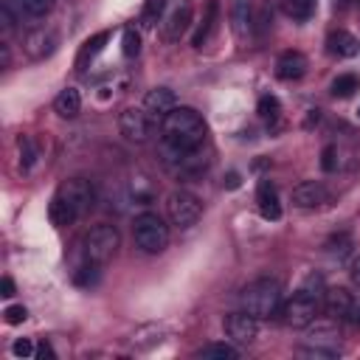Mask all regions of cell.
Segmentation results:
<instances>
[{"instance_id":"1","label":"cell","mask_w":360,"mask_h":360,"mask_svg":"<svg viewBox=\"0 0 360 360\" xmlns=\"http://www.w3.org/2000/svg\"><path fill=\"white\" fill-rule=\"evenodd\" d=\"M93 202H96V186L87 177H70L56 188L48 205V217L53 225L65 228L73 225L79 217H84L93 208Z\"/></svg>"},{"instance_id":"2","label":"cell","mask_w":360,"mask_h":360,"mask_svg":"<svg viewBox=\"0 0 360 360\" xmlns=\"http://www.w3.org/2000/svg\"><path fill=\"white\" fill-rule=\"evenodd\" d=\"M163 143L174 149H200L205 141V121L194 107H174L160 118Z\"/></svg>"},{"instance_id":"3","label":"cell","mask_w":360,"mask_h":360,"mask_svg":"<svg viewBox=\"0 0 360 360\" xmlns=\"http://www.w3.org/2000/svg\"><path fill=\"white\" fill-rule=\"evenodd\" d=\"M281 307V284L278 278H256L242 290V309L253 318H270Z\"/></svg>"},{"instance_id":"4","label":"cell","mask_w":360,"mask_h":360,"mask_svg":"<svg viewBox=\"0 0 360 360\" xmlns=\"http://www.w3.org/2000/svg\"><path fill=\"white\" fill-rule=\"evenodd\" d=\"M132 236L143 253H163L169 248V225L155 211H143L135 217Z\"/></svg>"},{"instance_id":"5","label":"cell","mask_w":360,"mask_h":360,"mask_svg":"<svg viewBox=\"0 0 360 360\" xmlns=\"http://www.w3.org/2000/svg\"><path fill=\"white\" fill-rule=\"evenodd\" d=\"M118 245H121V233L115 225H96L87 231L84 242H82V253H84V262H96V264H104L110 262L115 253H118Z\"/></svg>"},{"instance_id":"6","label":"cell","mask_w":360,"mask_h":360,"mask_svg":"<svg viewBox=\"0 0 360 360\" xmlns=\"http://www.w3.org/2000/svg\"><path fill=\"white\" fill-rule=\"evenodd\" d=\"M318 309H321V298H318V292H309V290L304 287V290H298V292L281 307V318H284L287 326L307 329V326L315 321Z\"/></svg>"},{"instance_id":"7","label":"cell","mask_w":360,"mask_h":360,"mask_svg":"<svg viewBox=\"0 0 360 360\" xmlns=\"http://www.w3.org/2000/svg\"><path fill=\"white\" fill-rule=\"evenodd\" d=\"M166 214H169V222L174 228H191V225H197V219L202 214V202L191 191L174 188L166 197Z\"/></svg>"},{"instance_id":"8","label":"cell","mask_w":360,"mask_h":360,"mask_svg":"<svg viewBox=\"0 0 360 360\" xmlns=\"http://www.w3.org/2000/svg\"><path fill=\"white\" fill-rule=\"evenodd\" d=\"M222 326H225V335H228L233 343H250V340H256V335H259V318H253V315L245 312V309L225 315Z\"/></svg>"},{"instance_id":"9","label":"cell","mask_w":360,"mask_h":360,"mask_svg":"<svg viewBox=\"0 0 360 360\" xmlns=\"http://www.w3.org/2000/svg\"><path fill=\"white\" fill-rule=\"evenodd\" d=\"M118 129L127 141H135V143H143L149 138V112L146 110H135V107H127L121 115H118Z\"/></svg>"},{"instance_id":"10","label":"cell","mask_w":360,"mask_h":360,"mask_svg":"<svg viewBox=\"0 0 360 360\" xmlns=\"http://www.w3.org/2000/svg\"><path fill=\"white\" fill-rule=\"evenodd\" d=\"M329 200V191L318 180H304L292 188V205L295 208H321Z\"/></svg>"},{"instance_id":"11","label":"cell","mask_w":360,"mask_h":360,"mask_svg":"<svg viewBox=\"0 0 360 360\" xmlns=\"http://www.w3.org/2000/svg\"><path fill=\"white\" fill-rule=\"evenodd\" d=\"M22 48H25V53L31 59H45V56H51L56 51V34L51 28H34V31L25 34Z\"/></svg>"},{"instance_id":"12","label":"cell","mask_w":360,"mask_h":360,"mask_svg":"<svg viewBox=\"0 0 360 360\" xmlns=\"http://www.w3.org/2000/svg\"><path fill=\"white\" fill-rule=\"evenodd\" d=\"M188 25H191V3H177L169 14H166V20H163V37L169 39V42H174V39H180L186 31H188Z\"/></svg>"},{"instance_id":"13","label":"cell","mask_w":360,"mask_h":360,"mask_svg":"<svg viewBox=\"0 0 360 360\" xmlns=\"http://www.w3.org/2000/svg\"><path fill=\"white\" fill-rule=\"evenodd\" d=\"M307 346H323L338 349L340 346V329L332 321H312L307 326Z\"/></svg>"},{"instance_id":"14","label":"cell","mask_w":360,"mask_h":360,"mask_svg":"<svg viewBox=\"0 0 360 360\" xmlns=\"http://www.w3.org/2000/svg\"><path fill=\"white\" fill-rule=\"evenodd\" d=\"M307 73V56L301 51H284L276 59V76L284 82H295Z\"/></svg>"},{"instance_id":"15","label":"cell","mask_w":360,"mask_h":360,"mask_svg":"<svg viewBox=\"0 0 360 360\" xmlns=\"http://www.w3.org/2000/svg\"><path fill=\"white\" fill-rule=\"evenodd\" d=\"M177 107V96L174 90L169 87H152L146 96H143V110L152 115V118H163L169 110Z\"/></svg>"},{"instance_id":"16","label":"cell","mask_w":360,"mask_h":360,"mask_svg":"<svg viewBox=\"0 0 360 360\" xmlns=\"http://www.w3.org/2000/svg\"><path fill=\"white\" fill-rule=\"evenodd\" d=\"M326 51H329L332 56H338V59H352V56L360 53V42H357L354 34L338 28V31H332V34L326 37Z\"/></svg>"},{"instance_id":"17","label":"cell","mask_w":360,"mask_h":360,"mask_svg":"<svg viewBox=\"0 0 360 360\" xmlns=\"http://www.w3.org/2000/svg\"><path fill=\"white\" fill-rule=\"evenodd\" d=\"M256 205H259V214L264 219H278L281 217V202H278V191L270 180H262L259 188H256Z\"/></svg>"},{"instance_id":"18","label":"cell","mask_w":360,"mask_h":360,"mask_svg":"<svg viewBox=\"0 0 360 360\" xmlns=\"http://www.w3.org/2000/svg\"><path fill=\"white\" fill-rule=\"evenodd\" d=\"M231 22H233V34H236L239 39H245V37L253 31V22H256V17H253V3H250V0H233V3H231Z\"/></svg>"},{"instance_id":"19","label":"cell","mask_w":360,"mask_h":360,"mask_svg":"<svg viewBox=\"0 0 360 360\" xmlns=\"http://www.w3.org/2000/svg\"><path fill=\"white\" fill-rule=\"evenodd\" d=\"M349 304H352V292L346 287H329L323 292V307H326L329 318H346Z\"/></svg>"},{"instance_id":"20","label":"cell","mask_w":360,"mask_h":360,"mask_svg":"<svg viewBox=\"0 0 360 360\" xmlns=\"http://www.w3.org/2000/svg\"><path fill=\"white\" fill-rule=\"evenodd\" d=\"M53 110L62 115V118H76L79 110H82V96L76 87H65L59 90V96L53 98Z\"/></svg>"},{"instance_id":"21","label":"cell","mask_w":360,"mask_h":360,"mask_svg":"<svg viewBox=\"0 0 360 360\" xmlns=\"http://www.w3.org/2000/svg\"><path fill=\"white\" fill-rule=\"evenodd\" d=\"M107 39H110V31H98V34H93L90 39H84V45L79 48V56H76V68L84 70L87 62H93V59L101 53V48H104Z\"/></svg>"},{"instance_id":"22","label":"cell","mask_w":360,"mask_h":360,"mask_svg":"<svg viewBox=\"0 0 360 360\" xmlns=\"http://www.w3.org/2000/svg\"><path fill=\"white\" fill-rule=\"evenodd\" d=\"M217 11H219L217 0H208V3H205V17H202V22L197 25V31H194V37H191V45H194V48H202V45L208 42V37H211V31H214V25H217Z\"/></svg>"},{"instance_id":"23","label":"cell","mask_w":360,"mask_h":360,"mask_svg":"<svg viewBox=\"0 0 360 360\" xmlns=\"http://www.w3.org/2000/svg\"><path fill=\"white\" fill-rule=\"evenodd\" d=\"M194 357H200V360H236L239 349L233 343H225V340L222 343H205L194 352Z\"/></svg>"},{"instance_id":"24","label":"cell","mask_w":360,"mask_h":360,"mask_svg":"<svg viewBox=\"0 0 360 360\" xmlns=\"http://www.w3.org/2000/svg\"><path fill=\"white\" fill-rule=\"evenodd\" d=\"M354 90H360V76L357 73H340V76L332 79V96L349 98Z\"/></svg>"},{"instance_id":"25","label":"cell","mask_w":360,"mask_h":360,"mask_svg":"<svg viewBox=\"0 0 360 360\" xmlns=\"http://www.w3.org/2000/svg\"><path fill=\"white\" fill-rule=\"evenodd\" d=\"M256 112H259V118L262 121H267V124H276L278 118H281V101L276 98V96H262L259 98V104H256Z\"/></svg>"},{"instance_id":"26","label":"cell","mask_w":360,"mask_h":360,"mask_svg":"<svg viewBox=\"0 0 360 360\" xmlns=\"http://www.w3.org/2000/svg\"><path fill=\"white\" fill-rule=\"evenodd\" d=\"M281 6H284V11H287V17H292V20H298V22L309 20L312 11H315V0H281Z\"/></svg>"},{"instance_id":"27","label":"cell","mask_w":360,"mask_h":360,"mask_svg":"<svg viewBox=\"0 0 360 360\" xmlns=\"http://www.w3.org/2000/svg\"><path fill=\"white\" fill-rule=\"evenodd\" d=\"M17 6H20L22 14H28L34 20H42V17H48L53 11L56 0H17Z\"/></svg>"},{"instance_id":"28","label":"cell","mask_w":360,"mask_h":360,"mask_svg":"<svg viewBox=\"0 0 360 360\" xmlns=\"http://www.w3.org/2000/svg\"><path fill=\"white\" fill-rule=\"evenodd\" d=\"M17 149H20V169L22 172H31V166L37 163V146L28 135H20L17 138Z\"/></svg>"},{"instance_id":"29","label":"cell","mask_w":360,"mask_h":360,"mask_svg":"<svg viewBox=\"0 0 360 360\" xmlns=\"http://www.w3.org/2000/svg\"><path fill=\"white\" fill-rule=\"evenodd\" d=\"M121 51L127 59L138 56L141 53V34L135 28H124V37H121Z\"/></svg>"},{"instance_id":"30","label":"cell","mask_w":360,"mask_h":360,"mask_svg":"<svg viewBox=\"0 0 360 360\" xmlns=\"http://www.w3.org/2000/svg\"><path fill=\"white\" fill-rule=\"evenodd\" d=\"M163 8H166V0H146L143 14H141V22H143V25H155V22L160 20Z\"/></svg>"},{"instance_id":"31","label":"cell","mask_w":360,"mask_h":360,"mask_svg":"<svg viewBox=\"0 0 360 360\" xmlns=\"http://www.w3.org/2000/svg\"><path fill=\"white\" fill-rule=\"evenodd\" d=\"M349 248H352V239H349L346 233L332 236V239L326 242V253H329V256H338V259H343V256L349 253Z\"/></svg>"},{"instance_id":"32","label":"cell","mask_w":360,"mask_h":360,"mask_svg":"<svg viewBox=\"0 0 360 360\" xmlns=\"http://www.w3.org/2000/svg\"><path fill=\"white\" fill-rule=\"evenodd\" d=\"M3 315H6V323L17 326V323H22V321L28 318V309H25L22 304H11V307H6V309H3Z\"/></svg>"},{"instance_id":"33","label":"cell","mask_w":360,"mask_h":360,"mask_svg":"<svg viewBox=\"0 0 360 360\" xmlns=\"http://www.w3.org/2000/svg\"><path fill=\"white\" fill-rule=\"evenodd\" d=\"M11 354L22 360V357H31V354H37V346H34L28 338H17V340L11 343Z\"/></svg>"},{"instance_id":"34","label":"cell","mask_w":360,"mask_h":360,"mask_svg":"<svg viewBox=\"0 0 360 360\" xmlns=\"http://www.w3.org/2000/svg\"><path fill=\"white\" fill-rule=\"evenodd\" d=\"M321 169L323 172H335L338 169V149L335 146H323V152H321Z\"/></svg>"},{"instance_id":"35","label":"cell","mask_w":360,"mask_h":360,"mask_svg":"<svg viewBox=\"0 0 360 360\" xmlns=\"http://www.w3.org/2000/svg\"><path fill=\"white\" fill-rule=\"evenodd\" d=\"M346 321H349L352 326H360V295H357V298L352 295V304H349V312H346Z\"/></svg>"},{"instance_id":"36","label":"cell","mask_w":360,"mask_h":360,"mask_svg":"<svg viewBox=\"0 0 360 360\" xmlns=\"http://www.w3.org/2000/svg\"><path fill=\"white\" fill-rule=\"evenodd\" d=\"M349 278H352V284H354V287H360V253L349 262Z\"/></svg>"},{"instance_id":"37","label":"cell","mask_w":360,"mask_h":360,"mask_svg":"<svg viewBox=\"0 0 360 360\" xmlns=\"http://www.w3.org/2000/svg\"><path fill=\"white\" fill-rule=\"evenodd\" d=\"M14 292H17V287H14L11 276H3V281H0V295H3V298H11Z\"/></svg>"},{"instance_id":"38","label":"cell","mask_w":360,"mask_h":360,"mask_svg":"<svg viewBox=\"0 0 360 360\" xmlns=\"http://www.w3.org/2000/svg\"><path fill=\"white\" fill-rule=\"evenodd\" d=\"M222 186H225V188H239V186H242L239 172H228V174H225V180H222Z\"/></svg>"},{"instance_id":"39","label":"cell","mask_w":360,"mask_h":360,"mask_svg":"<svg viewBox=\"0 0 360 360\" xmlns=\"http://www.w3.org/2000/svg\"><path fill=\"white\" fill-rule=\"evenodd\" d=\"M37 357H42V360H45V357H48V360H53V349H51V343H45V340H42V343L37 346Z\"/></svg>"},{"instance_id":"40","label":"cell","mask_w":360,"mask_h":360,"mask_svg":"<svg viewBox=\"0 0 360 360\" xmlns=\"http://www.w3.org/2000/svg\"><path fill=\"white\" fill-rule=\"evenodd\" d=\"M321 121V110H309V115H307V121H304V127L309 129L312 124H318Z\"/></svg>"},{"instance_id":"41","label":"cell","mask_w":360,"mask_h":360,"mask_svg":"<svg viewBox=\"0 0 360 360\" xmlns=\"http://www.w3.org/2000/svg\"><path fill=\"white\" fill-rule=\"evenodd\" d=\"M0 65H3V68H8V45H6V42L0 45Z\"/></svg>"},{"instance_id":"42","label":"cell","mask_w":360,"mask_h":360,"mask_svg":"<svg viewBox=\"0 0 360 360\" xmlns=\"http://www.w3.org/2000/svg\"><path fill=\"white\" fill-rule=\"evenodd\" d=\"M349 3H352V0H335V6H340V8H346Z\"/></svg>"},{"instance_id":"43","label":"cell","mask_w":360,"mask_h":360,"mask_svg":"<svg viewBox=\"0 0 360 360\" xmlns=\"http://www.w3.org/2000/svg\"><path fill=\"white\" fill-rule=\"evenodd\" d=\"M357 115H360V107H357Z\"/></svg>"}]
</instances>
